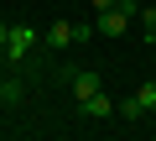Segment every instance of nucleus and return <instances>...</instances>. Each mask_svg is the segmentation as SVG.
Instances as JSON below:
<instances>
[{"label":"nucleus","instance_id":"nucleus-1","mask_svg":"<svg viewBox=\"0 0 156 141\" xmlns=\"http://www.w3.org/2000/svg\"><path fill=\"white\" fill-rule=\"evenodd\" d=\"M37 42H42V37H37L31 26H11V37H5V47H0V52H5V63L16 68V63H26V52H31Z\"/></svg>","mask_w":156,"mask_h":141},{"label":"nucleus","instance_id":"nucleus-2","mask_svg":"<svg viewBox=\"0 0 156 141\" xmlns=\"http://www.w3.org/2000/svg\"><path fill=\"white\" fill-rule=\"evenodd\" d=\"M94 32H99V37H109V42H120V37L130 32V16H125L120 6H109V11H99V16H94Z\"/></svg>","mask_w":156,"mask_h":141},{"label":"nucleus","instance_id":"nucleus-3","mask_svg":"<svg viewBox=\"0 0 156 141\" xmlns=\"http://www.w3.org/2000/svg\"><path fill=\"white\" fill-rule=\"evenodd\" d=\"M78 115H83V120H109V115H115V99L99 89V94H89V99H78Z\"/></svg>","mask_w":156,"mask_h":141},{"label":"nucleus","instance_id":"nucleus-4","mask_svg":"<svg viewBox=\"0 0 156 141\" xmlns=\"http://www.w3.org/2000/svg\"><path fill=\"white\" fill-rule=\"evenodd\" d=\"M68 84H73V99H89V94H99V89H104V79L94 73V68H83V73H73Z\"/></svg>","mask_w":156,"mask_h":141},{"label":"nucleus","instance_id":"nucleus-5","mask_svg":"<svg viewBox=\"0 0 156 141\" xmlns=\"http://www.w3.org/2000/svg\"><path fill=\"white\" fill-rule=\"evenodd\" d=\"M42 42H47V47H73V21H52V26L42 32Z\"/></svg>","mask_w":156,"mask_h":141},{"label":"nucleus","instance_id":"nucleus-6","mask_svg":"<svg viewBox=\"0 0 156 141\" xmlns=\"http://www.w3.org/2000/svg\"><path fill=\"white\" fill-rule=\"evenodd\" d=\"M21 99H26V89H21V79H16V73H5V79H0V105H11V110H16Z\"/></svg>","mask_w":156,"mask_h":141},{"label":"nucleus","instance_id":"nucleus-7","mask_svg":"<svg viewBox=\"0 0 156 141\" xmlns=\"http://www.w3.org/2000/svg\"><path fill=\"white\" fill-rule=\"evenodd\" d=\"M115 110H120V120H130V125H135V120H140V115H146V110H140V99H135V94H130V99H120V105H115Z\"/></svg>","mask_w":156,"mask_h":141},{"label":"nucleus","instance_id":"nucleus-8","mask_svg":"<svg viewBox=\"0 0 156 141\" xmlns=\"http://www.w3.org/2000/svg\"><path fill=\"white\" fill-rule=\"evenodd\" d=\"M135 99H140V110L151 115V110H156V84H140V89H135Z\"/></svg>","mask_w":156,"mask_h":141},{"label":"nucleus","instance_id":"nucleus-9","mask_svg":"<svg viewBox=\"0 0 156 141\" xmlns=\"http://www.w3.org/2000/svg\"><path fill=\"white\" fill-rule=\"evenodd\" d=\"M140 26H146V37H156V6H140V16H135Z\"/></svg>","mask_w":156,"mask_h":141},{"label":"nucleus","instance_id":"nucleus-10","mask_svg":"<svg viewBox=\"0 0 156 141\" xmlns=\"http://www.w3.org/2000/svg\"><path fill=\"white\" fill-rule=\"evenodd\" d=\"M109 6H120V0H94V11H109Z\"/></svg>","mask_w":156,"mask_h":141},{"label":"nucleus","instance_id":"nucleus-11","mask_svg":"<svg viewBox=\"0 0 156 141\" xmlns=\"http://www.w3.org/2000/svg\"><path fill=\"white\" fill-rule=\"evenodd\" d=\"M5 73H11V63H5V52H0V79H5Z\"/></svg>","mask_w":156,"mask_h":141},{"label":"nucleus","instance_id":"nucleus-12","mask_svg":"<svg viewBox=\"0 0 156 141\" xmlns=\"http://www.w3.org/2000/svg\"><path fill=\"white\" fill-rule=\"evenodd\" d=\"M5 37H11V26H5V21H0V47H5Z\"/></svg>","mask_w":156,"mask_h":141},{"label":"nucleus","instance_id":"nucleus-13","mask_svg":"<svg viewBox=\"0 0 156 141\" xmlns=\"http://www.w3.org/2000/svg\"><path fill=\"white\" fill-rule=\"evenodd\" d=\"M151 47H156V37H151Z\"/></svg>","mask_w":156,"mask_h":141}]
</instances>
